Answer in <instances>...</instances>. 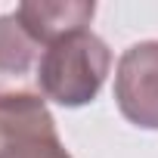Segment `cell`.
I'll use <instances>...</instances> for the list:
<instances>
[{
    "label": "cell",
    "mask_w": 158,
    "mask_h": 158,
    "mask_svg": "<svg viewBox=\"0 0 158 158\" xmlns=\"http://www.w3.org/2000/svg\"><path fill=\"white\" fill-rule=\"evenodd\" d=\"M44 47L25 31L16 13L0 16V96L37 93V68Z\"/></svg>",
    "instance_id": "cell-4"
},
{
    "label": "cell",
    "mask_w": 158,
    "mask_h": 158,
    "mask_svg": "<svg viewBox=\"0 0 158 158\" xmlns=\"http://www.w3.org/2000/svg\"><path fill=\"white\" fill-rule=\"evenodd\" d=\"M16 16L40 47H50L65 34L90 28L96 3L93 0H25L16 6Z\"/></svg>",
    "instance_id": "cell-5"
},
{
    "label": "cell",
    "mask_w": 158,
    "mask_h": 158,
    "mask_svg": "<svg viewBox=\"0 0 158 158\" xmlns=\"http://www.w3.org/2000/svg\"><path fill=\"white\" fill-rule=\"evenodd\" d=\"M115 102L133 127L158 130V40H139L121 53Z\"/></svg>",
    "instance_id": "cell-3"
},
{
    "label": "cell",
    "mask_w": 158,
    "mask_h": 158,
    "mask_svg": "<svg viewBox=\"0 0 158 158\" xmlns=\"http://www.w3.org/2000/svg\"><path fill=\"white\" fill-rule=\"evenodd\" d=\"M112 71L109 44L90 28L59 37L44 47L37 68V93L65 109H81L93 102Z\"/></svg>",
    "instance_id": "cell-1"
},
{
    "label": "cell",
    "mask_w": 158,
    "mask_h": 158,
    "mask_svg": "<svg viewBox=\"0 0 158 158\" xmlns=\"http://www.w3.org/2000/svg\"><path fill=\"white\" fill-rule=\"evenodd\" d=\"M0 158H71L40 93L0 96Z\"/></svg>",
    "instance_id": "cell-2"
}]
</instances>
